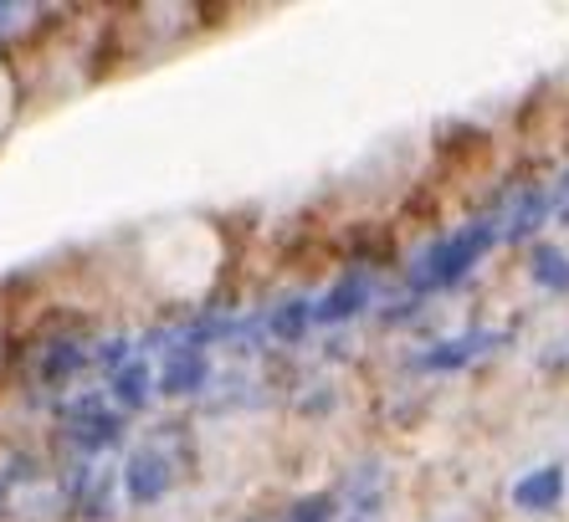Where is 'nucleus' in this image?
<instances>
[{
    "instance_id": "obj_1",
    "label": "nucleus",
    "mask_w": 569,
    "mask_h": 522,
    "mask_svg": "<svg viewBox=\"0 0 569 522\" xmlns=\"http://www.w3.org/2000/svg\"><path fill=\"white\" fill-rule=\"evenodd\" d=\"M492 241H503V235H498V221H472V225H462V231L437 235L431 247L416 251L411 288L416 292H447V288H457L477 261L492 251Z\"/></svg>"
},
{
    "instance_id": "obj_2",
    "label": "nucleus",
    "mask_w": 569,
    "mask_h": 522,
    "mask_svg": "<svg viewBox=\"0 0 569 522\" xmlns=\"http://www.w3.org/2000/svg\"><path fill=\"white\" fill-rule=\"evenodd\" d=\"M370 288H375L370 272H365V267H349V272L313 302V323H323V328L349 323L355 313H365V302H370Z\"/></svg>"
},
{
    "instance_id": "obj_3",
    "label": "nucleus",
    "mask_w": 569,
    "mask_h": 522,
    "mask_svg": "<svg viewBox=\"0 0 569 522\" xmlns=\"http://www.w3.org/2000/svg\"><path fill=\"white\" fill-rule=\"evenodd\" d=\"M123 492H129V502H139V508L159 502V496L170 492V461L159 456L154 445L133 451V456L123 461Z\"/></svg>"
},
{
    "instance_id": "obj_4",
    "label": "nucleus",
    "mask_w": 569,
    "mask_h": 522,
    "mask_svg": "<svg viewBox=\"0 0 569 522\" xmlns=\"http://www.w3.org/2000/svg\"><path fill=\"white\" fill-rule=\"evenodd\" d=\"M543 215H549V190H508V205L503 215H498V235L503 241H529L533 231L543 225Z\"/></svg>"
},
{
    "instance_id": "obj_5",
    "label": "nucleus",
    "mask_w": 569,
    "mask_h": 522,
    "mask_svg": "<svg viewBox=\"0 0 569 522\" xmlns=\"http://www.w3.org/2000/svg\"><path fill=\"white\" fill-rule=\"evenodd\" d=\"M159 394H170V400H186L206 384V353L200 349H170L164 353V364H159Z\"/></svg>"
},
{
    "instance_id": "obj_6",
    "label": "nucleus",
    "mask_w": 569,
    "mask_h": 522,
    "mask_svg": "<svg viewBox=\"0 0 569 522\" xmlns=\"http://www.w3.org/2000/svg\"><path fill=\"white\" fill-rule=\"evenodd\" d=\"M559 496H565V471H559V466H539V471H529V476H518L513 508L549 512V508H559Z\"/></svg>"
},
{
    "instance_id": "obj_7",
    "label": "nucleus",
    "mask_w": 569,
    "mask_h": 522,
    "mask_svg": "<svg viewBox=\"0 0 569 522\" xmlns=\"http://www.w3.org/2000/svg\"><path fill=\"white\" fill-rule=\"evenodd\" d=\"M498 333H482V328H472V333H462V339H447V343H437V349H426V359H421V369H462V364H472L477 353H488V349H498Z\"/></svg>"
},
{
    "instance_id": "obj_8",
    "label": "nucleus",
    "mask_w": 569,
    "mask_h": 522,
    "mask_svg": "<svg viewBox=\"0 0 569 522\" xmlns=\"http://www.w3.org/2000/svg\"><path fill=\"white\" fill-rule=\"evenodd\" d=\"M72 435H78L82 445H108L113 441V435H119V420H113L108 400H78V410H72Z\"/></svg>"
},
{
    "instance_id": "obj_9",
    "label": "nucleus",
    "mask_w": 569,
    "mask_h": 522,
    "mask_svg": "<svg viewBox=\"0 0 569 522\" xmlns=\"http://www.w3.org/2000/svg\"><path fill=\"white\" fill-rule=\"evenodd\" d=\"M149 390H154V379H149L144 359H129L123 369H113V400H119L123 410H139L149 400Z\"/></svg>"
},
{
    "instance_id": "obj_10",
    "label": "nucleus",
    "mask_w": 569,
    "mask_h": 522,
    "mask_svg": "<svg viewBox=\"0 0 569 522\" xmlns=\"http://www.w3.org/2000/svg\"><path fill=\"white\" fill-rule=\"evenodd\" d=\"M529 272H533V282L539 288H549V292H569V251H559V247H533V257H529Z\"/></svg>"
},
{
    "instance_id": "obj_11",
    "label": "nucleus",
    "mask_w": 569,
    "mask_h": 522,
    "mask_svg": "<svg viewBox=\"0 0 569 522\" xmlns=\"http://www.w3.org/2000/svg\"><path fill=\"white\" fill-rule=\"evenodd\" d=\"M308 323H313V308H308L303 298H288V302L278 308V313H272V333H278V339H288V343H292V339H303Z\"/></svg>"
},
{
    "instance_id": "obj_12",
    "label": "nucleus",
    "mask_w": 569,
    "mask_h": 522,
    "mask_svg": "<svg viewBox=\"0 0 569 522\" xmlns=\"http://www.w3.org/2000/svg\"><path fill=\"white\" fill-rule=\"evenodd\" d=\"M329 518H333V496L313 492V496H303V502H292V512L282 522H329Z\"/></svg>"
},
{
    "instance_id": "obj_13",
    "label": "nucleus",
    "mask_w": 569,
    "mask_h": 522,
    "mask_svg": "<svg viewBox=\"0 0 569 522\" xmlns=\"http://www.w3.org/2000/svg\"><path fill=\"white\" fill-rule=\"evenodd\" d=\"M82 364V349H72V343H62V349H52V359H47V379H67L72 369Z\"/></svg>"
},
{
    "instance_id": "obj_14",
    "label": "nucleus",
    "mask_w": 569,
    "mask_h": 522,
    "mask_svg": "<svg viewBox=\"0 0 569 522\" xmlns=\"http://www.w3.org/2000/svg\"><path fill=\"white\" fill-rule=\"evenodd\" d=\"M555 210H559V221L569 225V174L559 180V190H555Z\"/></svg>"
},
{
    "instance_id": "obj_15",
    "label": "nucleus",
    "mask_w": 569,
    "mask_h": 522,
    "mask_svg": "<svg viewBox=\"0 0 569 522\" xmlns=\"http://www.w3.org/2000/svg\"><path fill=\"white\" fill-rule=\"evenodd\" d=\"M6 16H11V6H0V21H6Z\"/></svg>"
}]
</instances>
